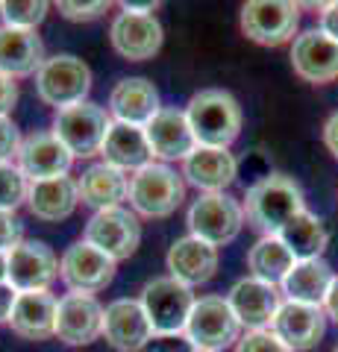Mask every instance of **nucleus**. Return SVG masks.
<instances>
[{
  "instance_id": "nucleus-7",
  "label": "nucleus",
  "mask_w": 338,
  "mask_h": 352,
  "mask_svg": "<svg viewBox=\"0 0 338 352\" xmlns=\"http://www.w3.org/2000/svg\"><path fill=\"white\" fill-rule=\"evenodd\" d=\"M112 118L97 103H77L56 112L53 118V135H56L74 159H92L101 153Z\"/></svg>"
},
{
  "instance_id": "nucleus-3",
  "label": "nucleus",
  "mask_w": 338,
  "mask_h": 352,
  "mask_svg": "<svg viewBox=\"0 0 338 352\" xmlns=\"http://www.w3.org/2000/svg\"><path fill=\"white\" fill-rule=\"evenodd\" d=\"M129 206L145 217H171L185 200L182 176L165 162H150L129 176Z\"/></svg>"
},
{
  "instance_id": "nucleus-34",
  "label": "nucleus",
  "mask_w": 338,
  "mask_h": 352,
  "mask_svg": "<svg viewBox=\"0 0 338 352\" xmlns=\"http://www.w3.org/2000/svg\"><path fill=\"white\" fill-rule=\"evenodd\" d=\"M235 352H291V349L271 329H259V332H247L238 338Z\"/></svg>"
},
{
  "instance_id": "nucleus-37",
  "label": "nucleus",
  "mask_w": 338,
  "mask_h": 352,
  "mask_svg": "<svg viewBox=\"0 0 338 352\" xmlns=\"http://www.w3.org/2000/svg\"><path fill=\"white\" fill-rule=\"evenodd\" d=\"M24 235V229H21V220L15 217V212H3L0 208V252H9V250H15Z\"/></svg>"
},
{
  "instance_id": "nucleus-13",
  "label": "nucleus",
  "mask_w": 338,
  "mask_h": 352,
  "mask_svg": "<svg viewBox=\"0 0 338 352\" xmlns=\"http://www.w3.org/2000/svg\"><path fill=\"white\" fill-rule=\"evenodd\" d=\"M59 279V258L45 241H21L9 250V285L24 291H47Z\"/></svg>"
},
{
  "instance_id": "nucleus-9",
  "label": "nucleus",
  "mask_w": 338,
  "mask_h": 352,
  "mask_svg": "<svg viewBox=\"0 0 338 352\" xmlns=\"http://www.w3.org/2000/svg\"><path fill=\"white\" fill-rule=\"evenodd\" d=\"M85 244L97 247L101 252H106L109 258L124 261L138 250L141 241V223L136 212H129L124 206H112V208H101L89 217L85 223Z\"/></svg>"
},
{
  "instance_id": "nucleus-46",
  "label": "nucleus",
  "mask_w": 338,
  "mask_h": 352,
  "mask_svg": "<svg viewBox=\"0 0 338 352\" xmlns=\"http://www.w3.org/2000/svg\"><path fill=\"white\" fill-rule=\"evenodd\" d=\"M335 352H338V346H335Z\"/></svg>"
},
{
  "instance_id": "nucleus-15",
  "label": "nucleus",
  "mask_w": 338,
  "mask_h": 352,
  "mask_svg": "<svg viewBox=\"0 0 338 352\" xmlns=\"http://www.w3.org/2000/svg\"><path fill=\"white\" fill-rule=\"evenodd\" d=\"M103 338L106 344L118 352H138L154 340V326H150L141 300H112L103 311Z\"/></svg>"
},
{
  "instance_id": "nucleus-6",
  "label": "nucleus",
  "mask_w": 338,
  "mask_h": 352,
  "mask_svg": "<svg viewBox=\"0 0 338 352\" xmlns=\"http://www.w3.org/2000/svg\"><path fill=\"white\" fill-rule=\"evenodd\" d=\"M141 305H145V314L154 326V335L171 338L185 332V323H189V314L194 308V294L189 285L171 276H159L141 288Z\"/></svg>"
},
{
  "instance_id": "nucleus-45",
  "label": "nucleus",
  "mask_w": 338,
  "mask_h": 352,
  "mask_svg": "<svg viewBox=\"0 0 338 352\" xmlns=\"http://www.w3.org/2000/svg\"><path fill=\"white\" fill-rule=\"evenodd\" d=\"M9 282V252H0V285Z\"/></svg>"
},
{
  "instance_id": "nucleus-38",
  "label": "nucleus",
  "mask_w": 338,
  "mask_h": 352,
  "mask_svg": "<svg viewBox=\"0 0 338 352\" xmlns=\"http://www.w3.org/2000/svg\"><path fill=\"white\" fill-rule=\"evenodd\" d=\"M18 103V82L12 76L0 74V118H9Z\"/></svg>"
},
{
  "instance_id": "nucleus-5",
  "label": "nucleus",
  "mask_w": 338,
  "mask_h": 352,
  "mask_svg": "<svg viewBox=\"0 0 338 352\" xmlns=\"http://www.w3.org/2000/svg\"><path fill=\"white\" fill-rule=\"evenodd\" d=\"M185 338L198 352H224L230 344H238L242 338V323L233 314L226 296H200L194 300V308L185 323Z\"/></svg>"
},
{
  "instance_id": "nucleus-21",
  "label": "nucleus",
  "mask_w": 338,
  "mask_h": 352,
  "mask_svg": "<svg viewBox=\"0 0 338 352\" xmlns=\"http://www.w3.org/2000/svg\"><path fill=\"white\" fill-rule=\"evenodd\" d=\"M56 305L59 300L50 291H24L15 296L6 323L24 340H47L56 335Z\"/></svg>"
},
{
  "instance_id": "nucleus-4",
  "label": "nucleus",
  "mask_w": 338,
  "mask_h": 352,
  "mask_svg": "<svg viewBox=\"0 0 338 352\" xmlns=\"http://www.w3.org/2000/svg\"><path fill=\"white\" fill-rule=\"evenodd\" d=\"M92 91V68L71 53H56L45 59L36 74V94L41 103L53 106L56 112L68 106L85 103Z\"/></svg>"
},
{
  "instance_id": "nucleus-11",
  "label": "nucleus",
  "mask_w": 338,
  "mask_h": 352,
  "mask_svg": "<svg viewBox=\"0 0 338 352\" xmlns=\"http://www.w3.org/2000/svg\"><path fill=\"white\" fill-rule=\"evenodd\" d=\"M115 258H109L106 252L97 247L77 241L62 252L59 258V279L71 294H97L112 285L115 279Z\"/></svg>"
},
{
  "instance_id": "nucleus-10",
  "label": "nucleus",
  "mask_w": 338,
  "mask_h": 352,
  "mask_svg": "<svg viewBox=\"0 0 338 352\" xmlns=\"http://www.w3.org/2000/svg\"><path fill=\"white\" fill-rule=\"evenodd\" d=\"M297 24L300 6L288 0H250L242 6V32L262 47H279L291 41Z\"/></svg>"
},
{
  "instance_id": "nucleus-22",
  "label": "nucleus",
  "mask_w": 338,
  "mask_h": 352,
  "mask_svg": "<svg viewBox=\"0 0 338 352\" xmlns=\"http://www.w3.org/2000/svg\"><path fill=\"white\" fill-rule=\"evenodd\" d=\"M182 176L203 194H224L238 176V162L224 147H198L182 162Z\"/></svg>"
},
{
  "instance_id": "nucleus-19",
  "label": "nucleus",
  "mask_w": 338,
  "mask_h": 352,
  "mask_svg": "<svg viewBox=\"0 0 338 352\" xmlns=\"http://www.w3.org/2000/svg\"><path fill=\"white\" fill-rule=\"evenodd\" d=\"M145 138L150 144L154 159H162V162H177V159L185 162L198 150L189 118L177 106H162L154 115V120L145 126Z\"/></svg>"
},
{
  "instance_id": "nucleus-18",
  "label": "nucleus",
  "mask_w": 338,
  "mask_h": 352,
  "mask_svg": "<svg viewBox=\"0 0 338 352\" xmlns=\"http://www.w3.org/2000/svg\"><path fill=\"white\" fill-rule=\"evenodd\" d=\"M291 68L303 82L326 85L338 80V41L321 30L300 32L291 44Z\"/></svg>"
},
{
  "instance_id": "nucleus-31",
  "label": "nucleus",
  "mask_w": 338,
  "mask_h": 352,
  "mask_svg": "<svg viewBox=\"0 0 338 352\" xmlns=\"http://www.w3.org/2000/svg\"><path fill=\"white\" fill-rule=\"evenodd\" d=\"M294 261L297 258L291 256V250L282 244L279 235H262L247 252L250 273H253L256 279H262V282H271V285L286 279L288 270L294 267Z\"/></svg>"
},
{
  "instance_id": "nucleus-14",
  "label": "nucleus",
  "mask_w": 338,
  "mask_h": 352,
  "mask_svg": "<svg viewBox=\"0 0 338 352\" xmlns=\"http://www.w3.org/2000/svg\"><path fill=\"white\" fill-rule=\"evenodd\" d=\"M103 311L92 294H65L56 305V338L68 346H89L103 335Z\"/></svg>"
},
{
  "instance_id": "nucleus-29",
  "label": "nucleus",
  "mask_w": 338,
  "mask_h": 352,
  "mask_svg": "<svg viewBox=\"0 0 338 352\" xmlns=\"http://www.w3.org/2000/svg\"><path fill=\"white\" fill-rule=\"evenodd\" d=\"M335 279L332 267L324 258H306L294 261L288 276L282 279V291L291 302H306V305H324L326 291Z\"/></svg>"
},
{
  "instance_id": "nucleus-28",
  "label": "nucleus",
  "mask_w": 338,
  "mask_h": 352,
  "mask_svg": "<svg viewBox=\"0 0 338 352\" xmlns=\"http://www.w3.org/2000/svg\"><path fill=\"white\" fill-rule=\"evenodd\" d=\"M77 188H80V203L92 206L94 212H101V208L121 206V200H127L129 176L124 170L112 168V164L97 162L83 170V176L77 179Z\"/></svg>"
},
{
  "instance_id": "nucleus-8",
  "label": "nucleus",
  "mask_w": 338,
  "mask_h": 352,
  "mask_svg": "<svg viewBox=\"0 0 338 352\" xmlns=\"http://www.w3.org/2000/svg\"><path fill=\"white\" fill-rule=\"evenodd\" d=\"M244 220V206L230 194H200L189 208L191 235L212 247H224L235 241Z\"/></svg>"
},
{
  "instance_id": "nucleus-12",
  "label": "nucleus",
  "mask_w": 338,
  "mask_h": 352,
  "mask_svg": "<svg viewBox=\"0 0 338 352\" xmlns=\"http://www.w3.org/2000/svg\"><path fill=\"white\" fill-rule=\"evenodd\" d=\"M109 41L115 53L127 62H147L162 50V24L156 15H138V12H118L109 27Z\"/></svg>"
},
{
  "instance_id": "nucleus-43",
  "label": "nucleus",
  "mask_w": 338,
  "mask_h": 352,
  "mask_svg": "<svg viewBox=\"0 0 338 352\" xmlns=\"http://www.w3.org/2000/svg\"><path fill=\"white\" fill-rule=\"evenodd\" d=\"M324 311H326V317H332V320L338 323V273H335V279H332V285H330V291H326Z\"/></svg>"
},
{
  "instance_id": "nucleus-24",
  "label": "nucleus",
  "mask_w": 338,
  "mask_h": 352,
  "mask_svg": "<svg viewBox=\"0 0 338 352\" xmlns=\"http://www.w3.org/2000/svg\"><path fill=\"white\" fill-rule=\"evenodd\" d=\"M168 276L177 279L182 285H203L215 276L218 270V247L206 244V241L194 238V235H185L177 238L168 250Z\"/></svg>"
},
{
  "instance_id": "nucleus-40",
  "label": "nucleus",
  "mask_w": 338,
  "mask_h": 352,
  "mask_svg": "<svg viewBox=\"0 0 338 352\" xmlns=\"http://www.w3.org/2000/svg\"><path fill=\"white\" fill-rule=\"evenodd\" d=\"M154 352H198L185 335H171V338H154Z\"/></svg>"
},
{
  "instance_id": "nucleus-25",
  "label": "nucleus",
  "mask_w": 338,
  "mask_h": 352,
  "mask_svg": "<svg viewBox=\"0 0 338 352\" xmlns=\"http://www.w3.org/2000/svg\"><path fill=\"white\" fill-rule=\"evenodd\" d=\"M41 65H45V41L36 36V30L0 24V74L21 80L39 74Z\"/></svg>"
},
{
  "instance_id": "nucleus-33",
  "label": "nucleus",
  "mask_w": 338,
  "mask_h": 352,
  "mask_svg": "<svg viewBox=\"0 0 338 352\" xmlns=\"http://www.w3.org/2000/svg\"><path fill=\"white\" fill-rule=\"evenodd\" d=\"M30 179L21 173L18 164L3 162L0 164V208L3 212H15L21 203H27Z\"/></svg>"
},
{
  "instance_id": "nucleus-16",
  "label": "nucleus",
  "mask_w": 338,
  "mask_h": 352,
  "mask_svg": "<svg viewBox=\"0 0 338 352\" xmlns=\"http://www.w3.org/2000/svg\"><path fill=\"white\" fill-rule=\"evenodd\" d=\"M226 302H230L233 314L238 317V323H242L247 332H259V329H271V323H274V317L282 305V296L277 291V285L247 276V279H238L230 288Z\"/></svg>"
},
{
  "instance_id": "nucleus-1",
  "label": "nucleus",
  "mask_w": 338,
  "mask_h": 352,
  "mask_svg": "<svg viewBox=\"0 0 338 352\" xmlns=\"http://www.w3.org/2000/svg\"><path fill=\"white\" fill-rule=\"evenodd\" d=\"M244 217L262 235H279L282 226L300 212H306L300 185L286 173H268L253 182L244 194Z\"/></svg>"
},
{
  "instance_id": "nucleus-27",
  "label": "nucleus",
  "mask_w": 338,
  "mask_h": 352,
  "mask_svg": "<svg viewBox=\"0 0 338 352\" xmlns=\"http://www.w3.org/2000/svg\"><path fill=\"white\" fill-rule=\"evenodd\" d=\"M103 162L112 164L118 170H138L145 164L154 162V153H150V144L145 138V126H133V124H118L112 120V126L106 132V141H103Z\"/></svg>"
},
{
  "instance_id": "nucleus-26",
  "label": "nucleus",
  "mask_w": 338,
  "mask_h": 352,
  "mask_svg": "<svg viewBox=\"0 0 338 352\" xmlns=\"http://www.w3.org/2000/svg\"><path fill=\"white\" fill-rule=\"evenodd\" d=\"M77 203H80V188H77V179H71V176L30 182V191H27L30 214L45 220V223H59V220L71 217Z\"/></svg>"
},
{
  "instance_id": "nucleus-2",
  "label": "nucleus",
  "mask_w": 338,
  "mask_h": 352,
  "mask_svg": "<svg viewBox=\"0 0 338 352\" xmlns=\"http://www.w3.org/2000/svg\"><path fill=\"white\" fill-rule=\"evenodd\" d=\"M185 118H189L198 147H224V150H230V144L238 138L244 120L238 100L224 88H203V91H198L185 106Z\"/></svg>"
},
{
  "instance_id": "nucleus-44",
  "label": "nucleus",
  "mask_w": 338,
  "mask_h": 352,
  "mask_svg": "<svg viewBox=\"0 0 338 352\" xmlns=\"http://www.w3.org/2000/svg\"><path fill=\"white\" fill-rule=\"evenodd\" d=\"M159 3H154V0H147V3H121V9L124 12H138V15H154V9H156Z\"/></svg>"
},
{
  "instance_id": "nucleus-39",
  "label": "nucleus",
  "mask_w": 338,
  "mask_h": 352,
  "mask_svg": "<svg viewBox=\"0 0 338 352\" xmlns=\"http://www.w3.org/2000/svg\"><path fill=\"white\" fill-rule=\"evenodd\" d=\"M318 30L324 36H330L332 41H338V0L332 3L321 6V15H318Z\"/></svg>"
},
{
  "instance_id": "nucleus-41",
  "label": "nucleus",
  "mask_w": 338,
  "mask_h": 352,
  "mask_svg": "<svg viewBox=\"0 0 338 352\" xmlns=\"http://www.w3.org/2000/svg\"><path fill=\"white\" fill-rule=\"evenodd\" d=\"M324 144L338 159V112H332L330 118H326V124H324Z\"/></svg>"
},
{
  "instance_id": "nucleus-30",
  "label": "nucleus",
  "mask_w": 338,
  "mask_h": 352,
  "mask_svg": "<svg viewBox=\"0 0 338 352\" xmlns=\"http://www.w3.org/2000/svg\"><path fill=\"white\" fill-rule=\"evenodd\" d=\"M282 244L291 250V256L297 261L306 258H321V252L326 250V241H330V232H326L324 220L312 212H300L297 217H291L286 226H282Z\"/></svg>"
},
{
  "instance_id": "nucleus-32",
  "label": "nucleus",
  "mask_w": 338,
  "mask_h": 352,
  "mask_svg": "<svg viewBox=\"0 0 338 352\" xmlns=\"http://www.w3.org/2000/svg\"><path fill=\"white\" fill-rule=\"evenodd\" d=\"M47 3L45 0H3L0 3V18L6 27L15 30H36L41 21L47 18Z\"/></svg>"
},
{
  "instance_id": "nucleus-35",
  "label": "nucleus",
  "mask_w": 338,
  "mask_h": 352,
  "mask_svg": "<svg viewBox=\"0 0 338 352\" xmlns=\"http://www.w3.org/2000/svg\"><path fill=\"white\" fill-rule=\"evenodd\" d=\"M59 15L65 21H94L109 12V0H94V3H74V0H59Z\"/></svg>"
},
{
  "instance_id": "nucleus-42",
  "label": "nucleus",
  "mask_w": 338,
  "mask_h": 352,
  "mask_svg": "<svg viewBox=\"0 0 338 352\" xmlns=\"http://www.w3.org/2000/svg\"><path fill=\"white\" fill-rule=\"evenodd\" d=\"M15 296H18V291L9 282L0 285V323L9 320V314H12V305H15Z\"/></svg>"
},
{
  "instance_id": "nucleus-23",
  "label": "nucleus",
  "mask_w": 338,
  "mask_h": 352,
  "mask_svg": "<svg viewBox=\"0 0 338 352\" xmlns=\"http://www.w3.org/2000/svg\"><path fill=\"white\" fill-rule=\"evenodd\" d=\"M162 109L159 91L147 76H127L121 80L112 94H109V115L118 124H133V126H147L154 115Z\"/></svg>"
},
{
  "instance_id": "nucleus-20",
  "label": "nucleus",
  "mask_w": 338,
  "mask_h": 352,
  "mask_svg": "<svg viewBox=\"0 0 338 352\" xmlns=\"http://www.w3.org/2000/svg\"><path fill=\"white\" fill-rule=\"evenodd\" d=\"M271 332L291 352H306L321 344V338L326 332V311H324V305L286 300L279 305L274 323H271Z\"/></svg>"
},
{
  "instance_id": "nucleus-36",
  "label": "nucleus",
  "mask_w": 338,
  "mask_h": 352,
  "mask_svg": "<svg viewBox=\"0 0 338 352\" xmlns=\"http://www.w3.org/2000/svg\"><path fill=\"white\" fill-rule=\"evenodd\" d=\"M21 132L15 126L12 118H0V164L3 162H12L18 156V147H21Z\"/></svg>"
},
{
  "instance_id": "nucleus-17",
  "label": "nucleus",
  "mask_w": 338,
  "mask_h": 352,
  "mask_svg": "<svg viewBox=\"0 0 338 352\" xmlns=\"http://www.w3.org/2000/svg\"><path fill=\"white\" fill-rule=\"evenodd\" d=\"M15 164L30 182H45V179H56V176H68L74 156L50 129V132H32V135L21 141Z\"/></svg>"
}]
</instances>
